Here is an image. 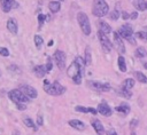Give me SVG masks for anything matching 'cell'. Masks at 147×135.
Segmentation results:
<instances>
[{
	"label": "cell",
	"instance_id": "11",
	"mask_svg": "<svg viewBox=\"0 0 147 135\" xmlns=\"http://www.w3.org/2000/svg\"><path fill=\"white\" fill-rule=\"evenodd\" d=\"M113 34H114V41H115V47H116V49L118 50V53H119L121 55H122V54H125L124 40L119 37V34L117 33V31H114Z\"/></svg>",
	"mask_w": 147,
	"mask_h": 135
},
{
	"label": "cell",
	"instance_id": "53",
	"mask_svg": "<svg viewBox=\"0 0 147 135\" xmlns=\"http://www.w3.org/2000/svg\"><path fill=\"white\" fill-rule=\"evenodd\" d=\"M0 76H1V72H0Z\"/></svg>",
	"mask_w": 147,
	"mask_h": 135
},
{
	"label": "cell",
	"instance_id": "22",
	"mask_svg": "<svg viewBox=\"0 0 147 135\" xmlns=\"http://www.w3.org/2000/svg\"><path fill=\"white\" fill-rule=\"evenodd\" d=\"M48 8H49V10L53 13V14H55V13H57L60 9H61V2L60 1H49V3H48Z\"/></svg>",
	"mask_w": 147,
	"mask_h": 135
},
{
	"label": "cell",
	"instance_id": "26",
	"mask_svg": "<svg viewBox=\"0 0 147 135\" xmlns=\"http://www.w3.org/2000/svg\"><path fill=\"white\" fill-rule=\"evenodd\" d=\"M133 76L136 77V79H137L139 82L147 84V77H146L142 72H140V71H134V72H133Z\"/></svg>",
	"mask_w": 147,
	"mask_h": 135
},
{
	"label": "cell",
	"instance_id": "52",
	"mask_svg": "<svg viewBox=\"0 0 147 135\" xmlns=\"http://www.w3.org/2000/svg\"><path fill=\"white\" fill-rule=\"evenodd\" d=\"M61 1H64V0H60V2H61Z\"/></svg>",
	"mask_w": 147,
	"mask_h": 135
},
{
	"label": "cell",
	"instance_id": "6",
	"mask_svg": "<svg viewBox=\"0 0 147 135\" xmlns=\"http://www.w3.org/2000/svg\"><path fill=\"white\" fill-rule=\"evenodd\" d=\"M54 61L59 68V70H64L65 69V63H67V56H65V53L57 49L55 50L54 53Z\"/></svg>",
	"mask_w": 147,
	"mask_h": 135
},
{
	"label": "cell",
	"instance_id": "9",
	"mask_svg": "<svg viewBox=\"0 0 147 135\" xmlns=\"http://www.w3.org/2000/svg\"><path fill=\"white\" fill-rule=\"evenodd\" d=\"M117 33L119 34V37H121L123 40H124V39L126 40L129 37L133 35V27H132V25H131V24L125 23V24H123V25L118 29Z\"/></svg>",
	"mask_w": 147,
	"mask_h": 135
},
{
	"label": "cell",
	"instance_id": "25",
	"mask_svg": "<svg viewBox=\"0 0 147 135\" xmlns=\"http://www.w3.org/2000/svg\"><path fill=\"white\" fill-rule=\"evenodd\" d=\"M133 6L137 10H146V1L145 0H133Z\"/></svg>",
	"mask_w": 147,
	"mask_h": 135
},
{
	"label": "cell",
	"instance_id": "2",
	"mask_svg": "<svg viewBox=\"0 0 147 135\" xmlns=\"http://www.w3.org/2000/svg\"><path fill=\"white\" fill-rule=\"evenodd\" d=\"M109 6L106 2V0H94L93 7H92V14L95 17H103L108 14Z\"/></svg>",
	"mask_w": 147,
	"mask_h": 135
},
{
	"label": "cell",
	"instance_id": "54",
	"mask_svg": "<svg viewBox=\"0 0 147 135\" xmlns=\"http://www.w3.org/2000/svg\"><path fill=\"white\" fill-rule=\"evenodd\" d=\"M146 56H147V53H146Z\"/></svg>",
	"mask_w": 147,
	"mask_h": 135
},
{
	"label": "cell",
	"instance_id": "51",
	"mask_svg": "<svg viewBox=\"0 0 147 135\" xmlns=\"http://www.w3.org/2000/svg\"><path fill=\"white\" fill-rule=\"evenodd\" d=\"M146 9H147V1H146Z\"/></svg>",
	"mask_w": 147,
	"mask_h": 135
},
{
	"label": "cell",
	"instance_id": "40",
	"mask_svg": "<svg viewBox=\"0 0 147 135\" xmlns=\"http://www.w3.org/2000/svg\"><path fill=\"white\" fill-rule=\"evenodd\" d=\"M37 125L38 126H42L44 125V119H42V116L40 113L37 114Z\"/></svg>",
	"mask_w": 147,
	"mask_h": 135
},
{
	"label": "cell",
	"instance_id": "19",
	"mask_svg": "<svg viewBox=\"0 0 147 135\" xmlns=\"http://www.w3.org/2000/svg\"><path fill=\"white\" fill-rule=\"evenodd\" d=\"M13 1L14 0H0V6L3 13H9L13 8Z\"/></svg>",
	"mask_w": 147,
	"mask_h": 135
},
{
	"label": "cell",
	"instance_id": "49",
	"mask_svg": "<svg viewBox=\"0 0 147 135\" xmlns=\"http://www.w3.org/2000/svg\"><path fill=\"white\" fill-rule=\"evenodd\" d=\"M131 135H137V134L134 133V130H132V132H131Z\"/></svg>",
	"mask_w": 147,
	"mask_h": 135
},
{
	"label": "cell",
	"instance_id": "20",
	"mask_svg": "<svg viewBox=\"0 0 147 135\" xmlns=\"http://www.w3.org/2000/svg\"><path fill=\"white\" fill-rule=\"evenodd\" d=\"M99 31H101L102 33H105V34L107 35L108 33L111 32V27H110V25H109L108 23H106L105 21H100V23H99Z\"/></svg>",
	"mask_w": 147,
	"mask_h": 135
},
{
	"label": "cell",
	"instance_id": "8",
	"mask_svg": "<svg viewBox=\"0 0 147 135\" xmlns=\"http://www.w3.org/2000/svg\"><path fill=\"white\" fill-rule=\"evenodd\" d=\"M98 38H99V41H100V43H101V46H102V49H103L106 53H109V51L113 49V43H111V41L108 39V37H107L105 33H102L101 31H98Z\"/></svg>",
	"mask_w": 147,
	"mask_h": 135
},
{
	"label": "cell",
	"instance_id": "28",
	"mask_svg": "<svg viewBox=\"0 0 147 135\" xmlns=\"http://www.w3.org/2000/svg\"><path fill=\"white\" fill-rule=\"evenodd\" d=\"M33 41H34V45H36L37 49H41V46H42V43H44V39L41 38V35H39V34H34V37H33Z\"/></svg>",
	"mask_w": 147,
	"mask_h": 135
},
{
	"label": "cell",
	"instance_id": "23",
	"mask_svg": "<svg viewBox=\"0 0 147 135\" xmlns=\"http://www.w3.org/2000/svg\"><path fill=\"white\" fill-rule=\"evenodd\" d=\"M74 62L78 65V68H79V70H80V73L84 76V69H85V62H84V58L82 57V56H76L75 57V59H74Z\"/></svg>",
	"mask_w": 147,
	"mask_h": 135
},
{
	"label": "cell",
	"instance_id": "50",
	"mask_svg": "<svg viewBox=\"0 0 147 135\" xmlns=\"http://www.w3.org/2000/svg\"><path fill=\"white\" fill-rule=\"evenodd\" d=\"M144 68H145V69H147V63H144Z\"/></svg>",
	"mask_w": 147,
	"mask_h": 135
},
{
	"label": "cell",
	"instance_id": "15",
	"mask_svg": "<svg viewBox=\"0 0 147 135\" xmlns=\"http://www.w3.org/2000/svg\"><path fill=\"white\" fill-rule=\"evenodd\" d=\"M32 71H33V73L36 74L37 78H44L45 74L47 73L45 65H34L33 69H32Z\"/></svg>",
	"mask_w": 147,
	"mask_h": 135
},
{
	"label": "cell",
	"instance_id": "47",
	"mask_svg": "<svg viewBox=\"0 0 147 135\" xmlns=\"http://www.w3.org/2000/svg\"><path fill=\"white\" fill-rule=\"evenodd\" d=\"M53 43H54V41H53V40H49V41H48V47H51Z\"/></svg>",
	"mask_w": 147,
	"mask_h": 135
},
{
	"label": "cell",
	"instance_id": "45",
	"mask_svg": "<svg viewBox=\"0 0 147 135\" xmlns=\"http://www.w3.org/2000/svg\"><path fill=\"white\" fill-rule=\"evenodd\" d=\"M106 134L107 135H117V133L115 132V129H109V130L106 132Z\"/></svg>",
	"mask_w": 147,
	"mask_h": 135
},
{
	"label": "cell",
	"instance_id": "46",
	"mask_svg": "<svg viewBox=\"0 0 147 135\" xmlns=\"http://www.w3.org/2000/svg\"><path fill=\"white\" fill-rule=\"evenodd\" d=\"M46 21H51V15L49 14L46 15Z\"/></svg>",
	"mask_w": 147,
	"mask_h": 135
},
{
	"label": "cell",
	"instance_id": "37",
	"mask_svg": "<svg viewBox=\"0 0 147 135\" xmlns=\"http://www.w3.org/2000/svg\"><path fill=\"white\" fill-rule=\"evenodd\" d=\"M82 78H83V76H80V74H76V76L72 77L71 79H72L74 84H76V85H80V84H82Z\"/></svg>",
	"mask_w": 147,
	"mask_h": 135
},
{
	"label": "cell",
	"instance_id": "27",
	"mask_svg": "<svg viewBox=\"0 0 147 135\" xmlns=\"http://www.w3.org/2000/svg\"><path fill=\"white\" fill-rule=\"evenodd\" d=\"M23 122L25 124V126H26V127H30V128H32L34 132H37V130H38V127L34 125V122H33V120H32L31 118H29V117L24 118V119H23Z\"/></svg>",
	"mask_w": 147,
	"mask_h": 135
},
{
	"label": "cell",
	"instance_id": "21",
	"mask_svg": "<svg viewBox=\"0 0 147 135\" xmlns=\"http://www.w3.org/2000/svg\"><path fill=\"white\" fill-rule=\"evenodd\" d=\"M84 62H85V65H91L92 64V55H91V48L90 47H86L85 50H84Z\"/></svg>",
	"mask_w": 147,
	"mask_h": 135
},
{
	"label": "cell",
	"instance_id": "30",
	"mask_svg": "<svg viewBox=\"0 0 147 135\" xmlns=\"http://www.w3.org/2000/svg\"><path fill=\"white\" fill-rule=\"evenodd\" d=\"M134 35H136L138 39L142 40V41H147V31H145V30L136 32V34H134Z\"/></svg>",
	"mask_w": 147,
	"mask_h": 135
},
{
	"label": "cell",
	"instance_id": "48",
	"mask_svg": "<svg viewBox=\"0 0 147 135\" xmlns=\"http://www.w3.org/2000/svg\"><path fill=\"white\" fill-rule=\"evenodd\" d=\"M11 135H20V133H18V132H13Z\"/></svg>",
	"mask_w": 147,
	"mask_h": 135
},
{
	"label": "cell",
	"instance_id": "34",
	"mask_svg": "<svg viewBox=\"0 0 147 135\" xmlns=\"http://www.w3.org/2000/svg\"><path fill=\"white\" fill-rule=\"evenodd\" d=\"M75 111L82 112V113H88V108H85V106H82V105H77V106H75Z\"/></svg>",
	"mask_w": 147,
	"mask_h": 135
},
{
	"label": "cell",
	"instance_id": "29",
	"mask_svg": "<svg viewBox=\"0 0 147 135\" xmlns=\"http://www.w3.org/2000/svg\"><path fill=\"white\" fill-rule=\"evenodd\" d=\"M38 29L37 30H41V27H42V25H44V23H45V21H46V15H44V14H38Z\"/></svg>",
	"mask_w": 147,
	"mask_h": 135
},
{
	"label": "cell",
	"instance_id": "7",
	"mask_svg": "<svg viewBox=\"0 0 147 135\" xmlns=\"http://www.w3.org/2000/svg\"><path fill=\"white\" fill-rule=\"evenodd\" d=\"M87 85L90 88H92L93 90L96 92H109L110 90V85L108 82H100V81H87Z\"/></svg>",
	"mask_w": 147,
	"mask_h": 135
},
{
	"label": "cell",
	"instance_id": "10",
	"mask_svg": "<svg viewBox=\"0 0 147 135\" xmlns=\"http://www.w3.org/2000/svg\"><path fill=\"white\" fill-rule=\"evenodd\" d=\"M96 111H98V113L102 114L103 117H110V116L113 114V109H111V108L109 106V104L106 103L105 101H102V102H100V103L98 104Z\"/></svg>",
	"mask_w": 147,
	"mask_h": 135
},
{
	"label": "cell",
	"instance_id": "35",
	"mask_svg": "<svg viewBox=\"0 0 147 135\" xmlns=\"http://www.w3.org/2000/svg\"><path fill=\"white\" fill-rule=\"evenodd\" d=\"M138 124H139V120H138V119H132V120L130 121V124H129L130 129H131V130H134L136 127L138 126Z\"/></svg>",
	"mask_w": 147,
	"mask_h": 135
},
{
	"label": "cell",
	"instance_id": "32",
	"mask_svg": "<svg viewBox=\"0 0 147 135\" xmlns=\"http://www.w3.org/2000/svg\"><path fill=\"white\" fill-rule=\"evenodd\" d=\"M118 95H119V96H123V97H125V98H130V97L132 96L131 92H127V90H125V89H123V88H121V89L118 90Z\"/></svg>",
	"mask_w": 147,
	"mask_h": 135
},
{
	"label": "cell",
	"instance_id": "12",
	"mask_svg": "<svg viewBox=\"0 0 147 135\" xmlns=\"http://www.w3.org/2000/svg\"><path fill=\"white\" fill-rule=\"evenodd\" d=\"M91 125H92V127L94 128V130H95L96 134L103 135V134L106 133V129H105L103 125L101 124V121H100L99 119H93V120L91 121Z\"/></svg>",
	"mask_w": 147,
	"mask_h": 135
},
{
	"label": "cell",
	"instance_id": "38",
	"mask_svg": "<svg viewBox=\"0 0 147 135\" xmlns=\"http://www.w3.org/2000/svg\"><path fill=\"white\" fill-rule=\"evenodd\" d=\"M0 55L3 57H7V56H9V50L6 47H0Z\"/></svg>",
	"mask_w": 147,
	"mask_h": 135
},
{
	"label": "cell",
	"instance_id": "36",
	"mask_svg": "<svg viewBox=\"0 0 147 135\" xmlns=\"http://www.w3.org/2000/svg\"><path fill=\"white\" fill-rule=\"evenodd\" d=\"M45 68H46V71H47V72H49V71L53 69V62H52V58H51V57L47 58V62H46Z\"/></svg>",
	"mask_w": 147,
	"mask_h": 135
},
{
	"label": "cell",
	"instance_id": "39",
	"mask_svg": "<svg viewBox=\"0 0 147 135\" xmlns=\"http://www.w3.org/2000/svg\"><path fill=\"white\" fill-rule=\"evenodd\" d=\"M8 70H9V71H14V72H17V73H20V72H21L20 68H18L17 65H15V64H11V65H9Z\"/></svg>",
	"mask_w": 147,
	"mask_h": 135
},
{
	"label": "cell",
	"instance_id": "13",
	"mask_svg": "<svg viewBox=\"0 0 147 135\" xmlns=\"http://www.w3.org/2000/svg\"><path fill=\"white\" fill-rule=\"evenodd\" d=\"M7 29L11 34H17L18 32V24L15 18H8L7 21Z\"/></svg>",
	"mask_w": 147,
	"mask_h": 135
},
{
	"label": "cell",
	"instance_id": "31",
	"mask_svg": "<svg viewBox=\"0 0 147 135\" xmlns=\"http://www.w3.org/2000/svg\"><path fill=\"white\" fill-rule=\"evenodd\" d=\"M136 56H137L138 58H144V57L146 56V51H145L144 47H138V48L136 49Z\"/></svg>",
	"mask_w": 147,
	"mask_h": 135
},
{
	"label": "cell",
	"instance_id": "16",
	"mask_svg": "<svg viewBox=\"0 0 147 135\" xmlns=\"http://www.w3.org/2000/svg\"><path fill=\"white\" fill-rule=\"evenodd\" d=\"M115 111H117L118 113H121L123 116H127L130 113L131 109H130V105L127 103H124L123 102V103H121V105H118V106L115 108Z\"/></svg>",
	"mask_w": 147,
	"mask_h": 135
},
{
	"label": "cell",
	"instance_id": "41",
	"mask_svg": "<svg viewBox=\"0 0 147 135\" xmlns=\"http://www.w3.org/2000/svg\"><path fill=\"white\" fill-rule=\"evenodd\" d=\"M138 18V11L137 10H133L131 14H130V19H137Z\"/></svg>",
	"mask_w": 147,
	"mask_h": 135
},
{
	"label": "cell",
	"instance_id": "33",
	"mask_svg": "<svg viewBox=\"0 0 147 135\" xmlns=\"http://www.w3.org/2000/svg\"><path fill=\"white\" fill-rule=\"evenodd\" d=\"M109 17H110V19H113V21H117L118 17H119V11H118L117 9H114V10L109 14Z\"/></svg>",
	"mask_w": 147,
	"mask_h": 135
},
{
	"label": "cell",
	"instance_id": "18",
	"mask_svg": "<svg viewBox=\"0 0 147 135\" xmlns=\"http://www.w3.org/2000/svg\"><path fill=\"white\" fill-rule=\"evenodd\" d=\"M68 124H69V126H70V127L75 128V129H78V130H83V129H85V124H84V122H82L80 120L72 119V120H69V121H68Z\"/></svg>",
	"mask_w": 147,
	"mask_h": 135
},
{
	"label": "cell",
	"instance_id": "44",
	"mask_svg": "<svg viewBox=\"0 0 147 135\" xmlns=\"http://www.w3.org/2000/svg\"><path fill=\"white\" fill-rule=\"evenodd\" d=\"M88 113H92V114L96 116L98 111H96V109H94V108H88Z\"/></svg>",
	"mask_w": 147,
	"mask_h": 135
},
{
	"label": "cell",
	"instance_id": "17",
	"mask_svg": "<svg viewBox=\"0 0 147 135\" xmlns=\"http://www.w3.org/2000/svg\"><path fill=\"white\" fill-rule=\"evenodd\" d=\"M134 85H136V81L133 78H126L122 84V88L127 92H131V89L134 87Z\"/></svg>",
	"mask_w": 147,
	"mask_h": 135
},
{
	"label": "cell",
	"instance_id": "24",
	"mask_svg": "<svg viewBox=\"0 0 147 135\" xmlns=\"http://www.w3.org/2000/svg\"><path fill=\"white\" fill-rule=\"evenodd\" d=\"M117 65H118V69H119V71L121 72H126V70H127V68H126V62H125V59H124V57L122 56V55H119L118 56V58H117Z\"/></svg>",
	"mask_w": 147,
	"mask_h": 135
},
{
	"label": "cell",
	"instance_id": "14",
	"mask_svg": "<svg viewBox=\"0 0 147 135\" xmlns=\"http://www.w3.org/2000/svg\"><path fill=\"white\" fill-rule=\"evenodd\" d=\"M67 74H68V77H70V78L75 77L76 74H80V76H83V74L80 73V70H79L78 65H77L74 61H72V63L69 65V68H68V70H67Z\"/></svg>",
	"mask_w": 147,
	"mask_h": 135
},
{
	"label": "cell",
	"instance_id": "1",
	"mask_svg": "<svg viewBox=\"0 0 147 135\" xmlns=\"http://www.w3.org/2000/svg\"><path fill=\"white\" fill-rule=\"evenodd\" d=\"M44 90L48 94V95H52V96H60L62 94L65 93L67 88L61 85L59 81H54V82H49L47 79L44 80Z\"/></svg>",
	"mask_w": 147,
	"mask_h": 135
},
{
	"label": "cell",
	"instance_id": "42",
	"mask_svg": "<svg viewBox=\"0 0 147 135\" xmlns=\"http://www.w3.org/2000/svg\"><path fill=\"white\" fill-rule=\"evenodd\" d=\"M121 16H122V18H123V19H129V18H130V14H129L127 11H125V10H124V11H122Z\"/></svg>",
	"mask_w": 147,
	"mask_h": 135
},
{
	"label": "cell",
	"instance_id": "3",
	"mask_svg": "<svg viewBox=\"0 0 147 135\" xmlns=\"http://www.w3.org/2000/svg\"><path fill=\"white\" fill-rule=\"evenodd\" d=\"M77 22L80 26V30L82 32L85 34V35H90L91 34V24H90V19H88V16L84 13V11H79L77 14Z\"/></svg>",
	"mask_w": 147,
	"mask_h": 135
},
{
	"label": "cell",
	"instance_id": "4",
	"mask_svg": "<svg viewBox=\"0 0 147 135\" xmlns=\"http://www.w3.org/2000/svg\"><path fill=\"white\" fill-rule=\"evenodd\" d=\"M8 97L10 98L11 102H14L15 104H20V103H23V104H26L29 103L30 98H28L21 90H18L17 88L16 89H11L9 93H8Z\"/></svg>",
	"mask_w": 147,
	"mask_h": 135
},
{
	"label": "cell",
	"instance_id": "5",
	"mask_svg": "<svg viewBox=\"0 0 147 135\" xmlns=\"http://www.w3.org/2000/svg\"><path fill=\"white\" fill-rule=\"evenodd\" d=\"M17 89L21 90V92H22L28 98H30V100H31V98H36V97L38 96L37 89H36L34 87L28 85V84H22V85H20Z\"/></svg>",
	"mask_w": 147,
	"mask_h": 135
},
{
	"label": "cell",
	"instance_id": "43",
	"mask_svg": "<svg viewBox=\"0 0 147 135\" xmlns=\"http://www.w3.org/2000/svg\"><path fill=\"white\" fill-rule=\"evenodd\" d=\"M16 108H17L18 110H21V111H23V110H25V109H26V104H23V103H20V104H16Z\"/></svg>",
	"mask_w": 147,
	"mask_h": 135
}]
</instances>
